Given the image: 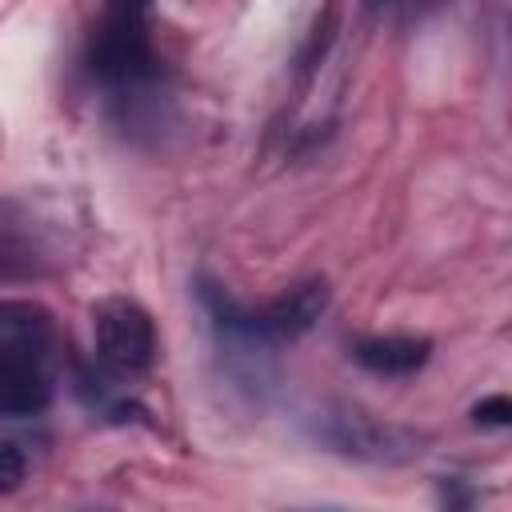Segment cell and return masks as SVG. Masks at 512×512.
Segmentation results:
<instances>
[{
	"label": "cell",
	"mask_w": 512,
	"mask_h": 512,
	"mask_svg": "<svg viewBox=\"0 0 512 512\" xmlns=\"http://www.w3.org/2000/svg\"><path fill=\"white\" fill-rule=\"evenodd\" d=\"M152 0H108V12H136V16H148Z\"/></svg>",
	"instance_id": "10"
},
{
	"label": "cell",
	"mask_w": 512,
	"mask_h": 512,
	"mask_svg": "<svg viewBox=\"0 0 512 512\" xmlns=\"http://www.w3.org/2000/svg\"><path fill=\"white\" fill-rule=\"evenodd\" d=\"M88 72L116 100L144 96L160 76V60H156V48L148 40L144 16H136V12H104L100 28L88 40Z\"/></svg>",
	"instance_id": "2"
},
{
	"label": "cell",
	"mask_w": 512,
	"mask_h": 512,
	"mask_svg": "<svg viewBox=\"0 0 512 512\" xmlns=\"http://www.w3.org/2000/svg\"><path fill=\"white\" fill-rule=\"evenodd\" d=\"M508 420H512L508 396H484V400L472 408V424H480V428H504Z\"/></svg>",
	"instance_id": "8"
},
{
	"label": "cell",
	"mask_w": 512,
	"mask_h": 512,
	"mask_svg": "<svg viewBox=\"0 0 512 512\" xmlns=\"http://www.w3.org/2000/svg\"><path fill=\"white\" fill-rule=\"evenodd\" d=\"M24 472H28L24 452H20L12 440H0V496L16 492V488L24 484Z\"/></svg>",
	"instance_id": "7"
},
{
	"label": "cell",
	"mask_w": 512,
	"mask_h": 512,
	"mask_svg": "<svg viewBox=\"0 0 512 512\" xmlns=\"http://www.w3.org/2000/svg\"><path fill=\"white\" fill-rule=\"evenodd\" d=\"M356 364L368 368L372 376H384V380H404V376H416L428 356H432V344L424 336H372V340H360L352 348Z\"/></svg>",
	"instance_id": "6"
},
{
	"label": "cell",
	"mask_w": 512,
	"mask_h": 512,
	"mask_svg": "<svg viewBox=\"0 0 512 512\" xmlns=\"http://www.w3.org/2000/svg\"><path fill=\"white\" fill-rule=\"evenodd\" d=\"M324 308H328V284L324 280H304V284L288 288L284 296H276L268 308H260V324L276 344H284V340L304 336L320 320Z\"/></svg>",
	"instance_id": "5"
},
{
	"label": "cell",
	"mask_w": 512,
	"mask_h": 512,
	"mask_svg": "<svg viewBox=\"0 0 512 512\" xmlns=\"http://www.w3.org/2000/svg\"><path fill=\"white\" fill-rule=\"evenodd\" d=\"M56 392V328L32 300H0V420L40 416Z\"/></svg>",
	"instance_id": "1"
},
{
	"label": "cell",
	"mask_w": 512,
	"mask_h": 512,
	"mask_svg": "<svg viewBox=\"0 0 512 512\" xmlns=\"http://www.w3.org/2000/svg\"><path fill=\"white\" fill-rule=\"evenodd\" d=\"M92 340L96 360L112 376H140L156 364V324L144 304L128 296H108L92 308Z\"/></svg>",
	"instance_id": "4"
},
{
	"label": "cell",
	"mask_w": 512,
	"mask_h": 512,
	"mask_svg": "<svg viewBox=\"0 0 512 512\" xmlns=\"http://www.w3.org/2000/svg\"><path fill=\"white\" fill-rule=\"evenodd\" d=\"M372 16H388V20H412L420 16L424 0H364Z\"/></svg>",
	"instance_id": "9"
},
{
	"label": "cell",
	"mask_w": 512,
	"mask_h": 512,
	"mask_svg": "<svg viewBox=\"0 0 512 512\" xmlns=\"http://www.w3.org/2000/svg\"><path fill=\"white\" fill-rule=\"evenodd\" d=\"M312 440L344 460L360 464H408L424 452V436L400 424H384L360 408H324L312 416Z\"/></svg>",
	"instance_id": "3"
}]
</instances>
